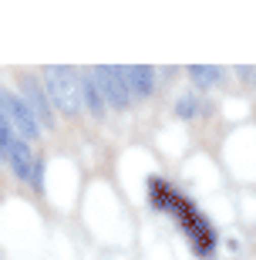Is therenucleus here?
<instances>
[{
  "label": "nucleus",
  "instance_id": "obj_1",
  "mask_svg": "<svg viewBox=\"0 0 256 260\" xmlns=\"http://www.w3.org/2000/svg\"><path fill=\"white\" fill-rule=\"evenodd\" d=\"M149 196H152V210L172 213V216L179 220V226L186 230V237H189V243H192V250H196V257H202V260L212 257L216 233H212V226L202 220V213H196L189 203H186L179 193H175V189H169V183H165V179H155V176L149 179Z\"/></svg>",
  "mask_w": 256,
  "mask_h": 260
},
{
  "label": "nucleus",
  "instance_id": "obj_2",
  "mask_svg": "<svg viewBox=\"0 0 256 260\" xmlns=\"http://www.w3.org/2000/svg\"><path fill=\"white\" fill-rule=\"evenodd\" d=\"M44 85H48V95L64 115H78L81 108V85H78V71L75 68H64V64H54L44 71Z\"/></svg>",
  "mask_w": 256,
  "mask_h": 260
},
{
  "label": "nucleus",
  "instance_id": "obj_3",
  "mask_svg": "<svg viewBox=\"0 0 256 260\" xmlns=\"http://www.w3.org/2000/svg\"><path fill=\"white\" fill-rule=\"evenodd\" d=\"M0 145H4V155H7L10 169L20 176V179H34V166L38 159L30 155V149L20 142V135H14V125H10L7 118L0 122Z\"/></svg>",
  "mask_w": 256,
  "mask_h": 260
},
{
  "label": "nucleus",
  "instance_id": "obj_4",
  "mask_svg": "<svg viewBox=\"0 0 256 260\" xmlns=\"http://www.w3.org/2000/svg\"><path fill=\"white\" fill-rule=\"evenodd\" d=\"M95 78L101 81V91H104V98H108V105L128 108L135 102L132 85H128V78H125V68H112V64L95 68Z\"/></svg>",
  "mask_w": 256,
  "mask_h": 260
},
{
  "label": "nucleus",
  "instance_id": "obj_5",
  "mask_svg": "<svg viewBox=\"0 0 256 260\" xmlns=\"http://www.w3.org/2000/svg\"><path fill=\"white\" fill-rule=\"evenodd\" d=\"M4 118H7L10 125L17 128V135L27 139V142H34L41 135V122H38V115H34V108H30L27 102L14 98L10 91H4Z\"/></svg>",
  "mask_w": 256,
  "mask_h": 260
},
{
  "label": "nucleus",
  "instance_id": "obj_6",
  "mask_svg": "<svg viewBox=\"0 0 256 260\" xmlns=\"http://www.w3.org/2000/svg\"><path fill=\"white\" fill-rule=\"evenodd\" d=\"M24 95H27V105L34 108V115H38L41 125H54V115H51V105H48V95L41 91V85L34 78H24Z\"/></svg>",
  "mask_w": 256,
  "mask_h": 260
},
{
  "label": "nucleus",
  "instance_id": "obj_7",
  "mask_svg": "<svg viewBox=\"0 0 256 260\" xmlns=\"http://www.w3.org/2000/svg\"><path fill=\"white\" fill-rule=\"evenodd\" d=\"M81 91H85V105L91 108V115L101 118L104 115V91H101V81L95 78V68H88V71H81Z\"/></svg>",
  "mask_w": 256,
  "mask_h": 260
},
{
  "label": "nucleus",
  "instance_id": "obj_8",
  "mask_svg": "<svg viewBox=\"0 0 256 260\" xmlns=\"http://www.w3.org/2000/svg\"><path fill=\"white\" fill-rule=\"evenodd\" d=\"M125 78H128L135 98L152 95V68H145V64H125Z\"/></svg>",
  "mask_w": 256,
  "mask_h": 260
},
{
  "label": "nucleus",
  "instance_id": "obj_9",
  "mask_svg": "<svg viewBox=\"0 0 256 260\" xmlns=\"http://www.w3.org/2000/svg\"><path fill=\"white\" fill-rule=\"evenodd\" d=\"M189 75H192V81H196L199 88H209L219 75H223V68H216V64H209V68H206V64H192Z\"/></svg>",
  "mask_w": 256,
  "mask_h": 260
},
{
  "label": "nucleus",
  "instance_id": "obj_10",
  "mask_svg": "<svg viewBox=\"0 0 256 260\" xmlns=\"http://www.w3.org/2000/svg\"><path fill=\"white\" fill-rule=\"evenodd\" d=\"M175 115L192 118V115H196V98H192V95H182L179 102H175Z\"/></svg>",
  "mask_w": 256,
  "mask_h": 260
},
{
  "label": "nucleus",
  "instance_id": "obj_11",
  "mask_svg": "<svg viewBox=\"0 0 256 260\" xmlns=\"http://www.w3.org/2000/svg\"><path fill=\"white\" fill-rule=\"evenodd\" d=\"M239 75H243V78H253V85H256V68H239Z\"/></svg>",
  "mask_w": 256,
  "mask_h": 260
}]
</instances>
